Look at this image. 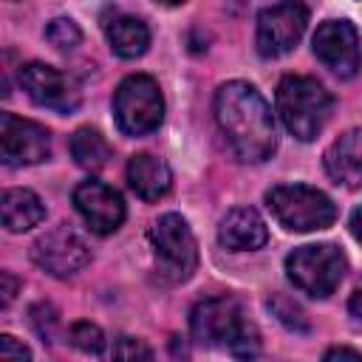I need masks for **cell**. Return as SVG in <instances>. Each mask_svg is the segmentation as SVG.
I'll return each instance as SVG.
<instances>
[{
  "instance_id": "1",
  "label": "cell",
  "mask_w": 362,
  "mask_h": 362,
  "mask_svg": "<svg viewBox=\"0 0 362 362\" xmlns=\"http://www.w3.org/2000/svg\"><path fill=\"white\" fill-rule=\"evenodd\" d=\"M215 122L229 150L246 164L266 161L277 147L274 113L249 82L232 79L215 90Z\"/></svg>"
},
{
  "instance_id": "2",
  "label": "cell",
  "mask_w": 362,
  "mask_h": 362,
  "mask_svg": "<svg viewBox=\"0 0 362 362\" xmlns=\"http://www.w3.org/2000/svg\"><path fill=\"white\" fill-rule=\"evenodd\" d=\"M192 339L206 348H226L235 356H255L260 348L257 328L249 322L243 305L232 297H206L189 314Z\"/></svg>"
},
{
  "instance_id": "3",
  "label": "cell",
  "mask_w": 362,
  "mask_h": 362,
  "mask_svg": "<svg viewBox=\"0 0 362 362\" xmlns=\"http://www.w3.org/2000/svg\"><path fill=\"white\" fill-rule=\"evenodd\" d=\"M274 105H277V116H280L283 127L297 141H314L331 119L334 96L314 76L288 74L277 85Z\"/></svg>"
},
{
  "instance_id": "4",
  "label": "cell",
  "mask_w": 362,
  "mask_h": 362,
  "mask_svg": "<svg viewBox=\"0 0 362 362\" xmlns=\"http://www.w3.org/2000/svg\"><path fill=\"white\" fill-rule=\"evenodd\" d=\"M266 206L288 232H320L337 221L334 201L308 184H277L266 192Z\"/></svg>"
},
{
  "instance_id": "5",
  "label": "cell",
  "mask_w": 362,
  "mask_h": 362,
  "mask_svg": "<svg viewBox=\"0 0 362 362\" xmlns=\"http://www.w3.org/2000/svg\"><path fill=\"white\" fill-rule=\"evenodd\" d=\"M348 272V257L334 243H308L286 257V274L291 286L314 300H325L337 291Z\"/></svg>"
},
{
  "instance_id": "6",
  "label": "cell",
  "mask_w": 362,
  "mask_h": 362,
  "mask_svg": "<svg viewBox=\"0 0 362 362\" xmlns=\"http://www.w3.org/2000/svg\"><path fill=\"white\" fill-rule=\"evenodd\" d=\"M113 116L124 136H147L164 119V96L153 76L130 74L119 82L113 96Z\"/></svg>"
},
{
  "instance_id": "7",
  "label": "cell",
  "mask_w": 362,
  "mask_h": 362,
  "mask_svg": "<svg viewBox=\"0 0 362 362\" xmlns=\"http://www.w3.org/2000/svg\"><path fill=\"white\" fill-rule=\"evenodd\" d=\"M150 240L156 249V260L161 272L173 280H187L198 263V243L189 223L178 212L161 215L150 226Z\"/></svg>"
},
{
  "instance_id": "8",
  "label": "cell",
  "mask_w": 362,
  "mask_h": 362,
  "mask_svg": "<svg viewBox=\"0 0 362 362\" xmlns=\"http://www.w3.org/2000/svg\"><path fill=\"white\" fill-rule=\"evenodd\" d=\"M305 25H308V8L300 0H283L263 8L257 14V28H255L257 54L266 59L288 54L305 34Z\"/></svg>"
},
{
  "instance_id": "9",
  "label": "cell",
  "mask_w": 362,
  "mask_h": 362,
  "mask_svg": "<svg viewBox=\"0 0 362 362\" xmlns=\"http://www.w3.org/2000/svg\"><path fill=\"white\" fill-rule=\"evenodd\" d=\"M31 260L54 277H71L90 263V249L76 229L57 223L31 243Z\"/></svg>"
},
{
  "instance_id": "10",
  "label": "cell",
  "mask_w": 362,
  "mask_h": 362,
  "mask_svg": "<svg viewBox=\"0 0 362 362\" xmlns=\"http://www.w3.org/2000/svg\"><path fill=\"white\" fill-rule=\"evenodd\" d=\"M314 57L339 79H351L362 68V42L359 31L348 20H325L311 37Z\"/></svg>"
},
{
  "instance_id": "11",
  "label": "cell",
  "mask_w": 362,
  "mask_h": 362,
  "mask_svg": "<svg viewBox=\"0 0 362 362\" xmlns=\"http://www.w3.org/2000/svg\"><path fill=\"white\" fill-rule=\"evenodd\" d=\"M20 88L28 93V99L40 107L57 110V113H74L82 102L79 85L59 68H51L45 62H28L17 74Z\"/></svg>"
},
{
  "instance_id": "12",
  "label": "cell",
  "mask_w": 362,
  "mask_h": 362,
  "mask_svg": "<svg viewBox=\"0 0 362 362\" xmlns=\"http://www.w3.org/2000/svg\"><path fill=\"white\" fill-rule=\"evenodd\" d=\"M51 156V133L31 119L3 113L0 116V158L6 167L40 164Z\"/></svg>"
},
{
  "instance_id": "13",
  "label": "cell",
  "mask_w": 362,
  "mask_h": 362,
  "mask_svg": "<svg viewBox=\"0 0 362 362\" xmlns=\"http://www.w3.org/2000/svg\"><path fill=\"white\" fill-rule=\"evenodd\" d=\"M74 206L82 215V221L88 223V229L96 232V235H113L124 223V215H127L124 198L113 187H107L96 178H88V181L76 184Z\"/></svg>"
},
{
  "instance_id": "14",
  "label": "cell",
  "mask_w": 362,
  "mask_h": 362,
  "mask_svg": "<svg viewBox=\"0 0 362 362\" xmlns=\"http://www.w3.org/2000/svg\"><path fill=\"white\" fill-rule=\"evenodd\" d=\"M325 173L345 189L362 187V127H351L337 136L322 153Z\"/></svg>"
},
{
  "instance_id": "15",
  "label": "cell",
  "mask_w": 362,
  "mask_h": 362,
  "mask_svg": "<svg viewBox=\"0 0 362 362\" xmlns=\"http://www.w3.org/2000/svg\"><path fill=\"white\" fill-rule=\"evenodd\" d=\"M269 229L257 209L252 206H235L221 218L218 226V243L229 252H252L266 246Z\"/></svg>"
},
{
  "instance_id": "16",
  "label": "cell",
  "mask_w": 362,
  "mask_h": 362,
  "mask_svg": "<svg viewBox=\"0 0 362 362\" xmlns=\"http://www.w3.org/2000/svg\"><path fill=\"white\" fill-rule=\"evenodd\" d=\"M127 184L141 201H158L173 187L170 167L153 153H136L127 161Z\"/></svg>"
},
{
  "instance_id": "17",
  "label": "cell",
  "mask_w": 362,
  "mask_h": 362,
  "mask_svg": "<svg viewBox=\"0 0 362 362\" xmlns=\"http://www.w3.org/2000/svg\"><path fill=\"white\" fill-rule=\"evenodd\" d=\"M0 218L8 232H25L45 221V204L37 192L25 187L6 189L0 198Z\"/></svg>"
},
{
  "instance_id": "18",
  "label": "cell",
  "mask_w": 362,
  "mask_h": 362,
  "mask_svg": "<svg viewBox=\"0 0 362 362\" xmlns=\"http://www.w3.org/2000/svg\"><path fill=\"white\" fill-rule=\"evenodd\" d=\"M105 37L110 51L122 59H136L150 48V28L133 14H113L105 23Z\"/></svg>"
},
{
  "instance_id": "19",
  "label": "cell",
  "mask_w": 362,
  "mask_h": 362,
  "mask_svg": "<svg viewBox=\"0 0 362 362\" xmlns=\"http://www.w3.org/2000/svg\"><path fill=\"white\" fill-rule=\"evenodd\" d=\"M71 156L85 170H102L110 158V144L96 127H79L71 136Z\"/></svg>"
},
{
  "instance_id": "20",
  "label": "cell",
  "mask_w": 362,
  "mask_h": 362,
  "mask_svg": "<svg viewBox=\"0 0 362 362\" xmlns=\"http://www.w3.org/2000/svg\"><path fill=\"white\" fill-rule=\"evenodd\" d=\"M45 40L57 48V51H74L82 42V31L71 17H57L45 25Z\"/></svg>"
},
{
  "instance_id": "21",
  "label": "cell",
  "mask_w": 362,
  "mask_h": 362,
  "mask_svg": "<svg viewBox=\"0 0 362 362\" xmlns=\"http://www.w3.org/2000/svg\"><path fill=\"white\" fill-rule=\"evenodd\" d=\"M68 339H71V345H74L76 351H82V354H93V356H96V354L105 351V334H102V328L93 325V322H88V320L74 322L71 331H68Z\"/></svg>"
},
{
  "instance_id": "22",
  "label": "cell",
  "mask_w": 362,
  "mask_h": 362,
  "mask_svg": "<svg viewBox=\"0 0 362 362\" xmlns=\"http://www.w3.org/2000/svg\"><path fill=\"white\" fill-rule=\"evenodd\" d=\"M28 320H31V328L45 339L54 337V325H57V311L48 305V303H37L28 308Z\"/></svg>"
},
{
  "instance_id": "23",
  "label": "cell",
  "mask_w": 362,
  "mask_h": 362,
  "mask_svg": "<svg viewBox=\"0 0 362 362\" xmlns=\"http://www.w3.org/2000/svg\"><path fill=\"white\" fill-rule=\"evenodd\" d=\"M113 356L116 359H153V351L133 337H119L113 345Z\"/></svg>"
},
{
  "instance_id": "24",
  "label": "cell",
  "mask_w": 362,
  "mask_h": 362,
  "mask_svg": "<svg viewBox=\"0 0 362 362\" xmlns=\"http://www.w3.org/2000/svg\"><path fill=\"white\" fill-rule=\"evenodd\" d=\"M0 359L3 362H23V359H31V351L17 342L11 334H3L0 337Z\"/></svg>"
},
{
  "instance_id": "25",
  "label": "cell",
  "mask_w": 362,
  "mask_h": 362,
  "mask_svg": "<svg viewBox=\"0 0 362 362\" xmlns=\"http://www.w3.org/2000/svg\"><path fill=\"white\" fill-rule=\"evenodd\" d=\"M269 305L274 308L277 320H280V322H286L288 328H294V331H308V322L303 320V311H300L297 305H294V308H288V311L283 308V303H280V300H274V303H269Z\"/></svg>"
},
{
  "instance_id": "26",
  "label": "cell",
  "mask_w": 362,
  "mask_h": 362,
  "mask_svg": "<svg viewBox=\"0 0 362 362\" xmlns=\"http://www.w3.org/2000/svg\"><path fill=\"white\" fill-rule=\"evenodd\" d=\"M17 288H20V280H17L11 272H0V294H3V297H0V305H3V308L11 305Z\"/></svg>"
},
{
  "instance_id": "27",
  "label": "cell",
  "mask_w": 362,
  "mask_h": 362,
  "mask_svg": "<svg viewBox=\"0 0 362 362\" xmlns=\"http://www.w3.org/2000/svg\"><path fill=\"white\" fill-rule=\"evenodd\" d=\"M325 359H362V354L351 351V348H331V351H325Z\"/></svg>"
},
{
  "instance_id": "28",
  "label": "cell",
  "mask_w": 362,
  "mask_h": 362,
  "mask_svg": "<svg viewBox=\"0 0 362 362\" xmlns=\"http://www.w3.org/2000/svg\"><path fill=\"white\" fill-rule=\"evenodd\" d=\"M348 226H351V235L362 243V206H356L354 212H351V221H348Z\"/></svg>"
},
{
  "instance_id": "29",
  "label": "cell",
  "mask_w": 362,
  "mask_h": 362,
  "mask_svg": "<svg viewBox=\"0 0 362 362\" xmlns=\"http://www.w3.org/2000/svg\"><path fill=\"white\" fill-rule=\"evenodd\" d=\"M348 311H351L356 320H362V286L351 294V300H348Z\"/></svg>"
},
{
  "instance_id": "30",
  "label": "cell",
  "mask_w": 362,
  "mask_h": 362,
  "mask_svg": "<svg viewBox=\"0 0 362 362\" xmlns=\"http://www.w3.org/2000/svg\"><path fill=\"white\" fill-rule=\"evenodd\" d=\"M156 3H161V6H181L184 0H156Z\"/></svg>"
}]
</instances>
